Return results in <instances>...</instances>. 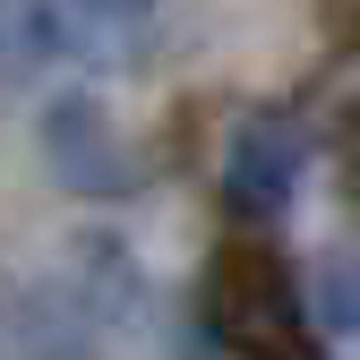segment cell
Instances as JSON below:
<instances>
[{
    "label": "cell",
    "instance_id": "cell-1",
    "mask_svg": "<svg viewBox=\"0 0 360 360\" xmlns=\"http://www.w3.org/2000/svg\"><path fill=\"white\" fill-rule=\"evenodd\" d=\"M214 318L240 343V360H318V343H309V292L292 275H275L266 257H223Z\"/></svg>",
    "mask_w": 360,
    "mask_h": 360
},
{
    "label": "cell",
    "instance_id": "cell-2",
    "mask_svg": "<svg viewBox=\"0 0 360 360\" xmlns=\"http://www.w3.org/2000/svg\"><path fill=\"white\" fill-rule=\"evenodd\" d=\"M300 163H309V138L292 112H249L232 120V146H223V206L240 223H275L300 189Z\"/></svg>",
    "mask_w": 360,
    "mask_h": 360
},
{
    "label": "cell",
    "instance_id": "cell-3",
    "mask_svg": "<svg viewBox=\"0 0 360 360\" xmlns=\"http://www.w3.org/2000/svg\"><path fill=\"white\" fill-rule=\"evenodd\" d=\"M300 292H309V318L326 335H360V249H326Z\"/></svg>",
    "mask_w": 360,
    "mask_h": 360
},
{
    "label": "cell",
    "instance_id": "cell-4",
    "mask_svg": "<svg viewBox=\"0 0 360 360\" xmlns=\"http://www.w3.org/2000/svg\"><path fill=\"white\" fill-rule=\"evenodd\" d=\"M0 52L9 60H69V34L52 26V9H34V0H0Z\"/></svg>",
    "mask_w": 360,
    "mask_h": 360
},
{
    "label": "cell",
    "instance_id": "cell-5",
    "mask_svg": "<svg viewBox=\"0 0 360 360\" xmlns=\"http://www.w3.org/2000/svg\"><path fill=\"white\" fill-rule=\"evenodd\" d=\"M77 9H95V18H138V9H155V0H77Z\"/></svg>",
    "mask_w": 360,
    "mask_h": 360
}]
</instances>
